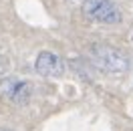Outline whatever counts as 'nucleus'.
Instances as JSON below:
<instances>
[{
	"instance_id": "1",
	"label": "nucleus",
	"mask_w": 133,
	"mask_h": 131,
	"mask_svg": "<svg viewBox=\"0 0 133 131\" xmlns=\"http://www.w3.org/2000/svg\"><path fill=\"white\" fill-rule=\"evenodd\" d=\"M93 63L105 73H125L129 69V58L121 50L107 47V44H97L91 49Z\"/></svg>"
},
{
	"instance_id": "2",
	"label": "nucleus",
	"mask_w": 133,
	"mask_h": 131,
	"mask_svg": "<svg viewBox=\"0 0 133 131\" xmlns=\"http://www.w3.org/2000/svg\"><path fill=\"white\" fill-rule=\"evenodd\" d=\"M83 14L93 22L117 24L121 22V10L113 0H85Z\"/></svg>"
},
{
	"instance_id": "3",
	"label": "nucleus",
	"mask_w": 133,
	"mask_h": 131,
	"mask_svg": "<svg viewBox=\"0 0 133 131\" xmlns=\"http://www.w3.org/2000/svg\"><path fill=\"white\" fill-rule=\"evenodd\" d=\"M34 69L41 77H49V79H57V77H63L65 75V61L50 53V50H42L41 55L36 57V63H34Z\"/></svg>"
},
{
	"instance_id": "4",
	"label": "nucleus",
	"mask_w": 133,
	"mask_h": 131,
	"mask_svg": "<svg viewBox=\"0 0 133 131\" xmlns=\"http://www.w3.org/2000/svg\"><path fill=\"white\" fill-rule=\"evenodd\" d=\"M30 83L28 81H20V79H4L0 85V93L4 97L12 101V103H24L30 99Z\"/></svg>"
}]
</instances>
